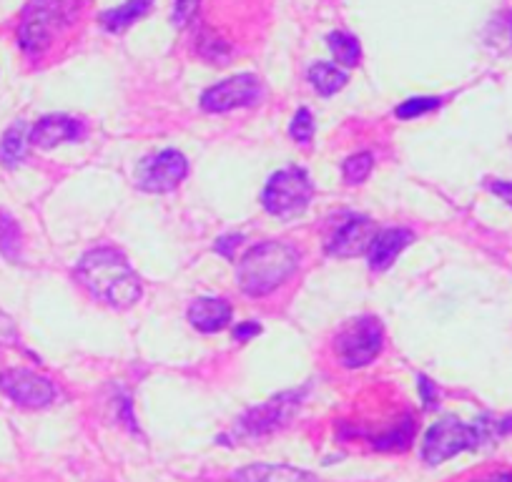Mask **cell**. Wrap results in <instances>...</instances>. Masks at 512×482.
I'll return each instance as SVG.
<instances>
[{"mask_svg":"<svg viewBox=\"0 0 512 482\" xmlns=\"http://www.w3.org/2000/svg\"><path fill=\"white\" fill-rule=\"evenodd\" d=\"M76 279L88 294L108 307L126 309L141 299V279L123 252L113 247L91 249L76 264Z\"/></svg>","mask_w":512,"mask_h":482,"instance_id":"cell-1","label":"cell"},{"mask_svg":"<svg viewBox=\"0 0 512 482\" xmlns=\"http://www.w3.org/2000/svg\"><path fill=\"white\" fill-rule=\"evenodd\" d=\"M505 435H512V415L502 420L482 417L475 425H465L457 417H445L427 430L422 440V460L432 467L442 465L460 452L480 450Z\"/></svg>","mask_w":512,"mask_h":482,"instance_id":"cell-2","label":"cell"},{"mask_svg":"<svg viewBox=\"0 0 512 482\" xmlns=\"http://www.w3.org/2000/svg\"><path fill=\"white\" fill-rule=\"evenodd\" d=\"M299 267V252L287 241H262L241 257L236 282L249 297H267Z\"/></svg>","mask_w":512,"mask_h":482,"instance_id":"cell-3","label":"cell"},{"mask_svg":"<svg viewBox=\"0 0 512 482\" xmlns=\"http://www.w3.org/2000/svg\"><path fill=\"white\" fill-rule=\"evenodd\" d=\"M71 21V0H31L18 26V43L28 56H41Z\"/></svg>","mask_w":512,"mask_h":482,"instance_id":"cell-4","label":"cell"},{"mask_svg":"<svg viewBox=\"0 0 512 482\" xmlns=\"http://www.w3.org/2000/svg\"><path fill=\"white\" fill-rule=\"evenodd\" d=\"M304 397H307V387L282 392V395L272 397L264 405L251 407L234 425V437L236 440H264V437H272L274 432L284 430L297 417Z\"/></svg>","mask_w":512,"mask_h":482,"instance_id":"cell-5","label":"cell"},{"mask_svg":"<svg viewBox=\"0 0 512 482\" xmlns=\"http://www.w3.org/2000/svg\"><path fill=\"white\" fill-rule=\"evenodd\" d=\"M314 184L304 169H282L267 181L262 194L264 209L277 219H294L309 206Z\"/></svg>","mask_w":512,"mask_h":482,"instance_id":"cell-6","label":"cell"},{"mask_svg":"<svg viewBox=\"0 0 512 482\" xmlns=\"http://www.w3.org/2000/svg\"><path fill=\"white\" fill-rule=\"evenodd\" d=\"M384 347V329L377 317L352 319L337 334V357L344 367L369 365Z\"/></svg>","mask_w":512,"mask_h":482,"instance_id":"cell-7","label":"cell"},{"mask_svg":"<svg viewBox=\"0 0 512 482\" xmlns=\"http://www.w3.org/2000/svg\"><path fill=\"white\" fill-rule=\"evenodd\" d=\"M186 174H189L186 156L176 149H164L141 159L134 179L136 186L149 194H166V191H174L186 179Z\"/></svg>","mask_w":512,"mask_h":482,"instance_id":"cell-8","label":"cell"},{"mask_svg":"<svg viewBox=\"0 0 512 482\" xmlns=\"http://www.w3.org/2000/svg\"><path fill=\"white\" fill-rule=\"evenodd\" d=\"M264 98L262 81L254 73H239L201 93V108L206 113H226L234 108L254 106Z\"/></svg>","mask_w":512,"mask_h":482,"instance_id":"cell-9","label":"cell"},{"mask_svg":"<svg viewBox=\"0 0 512 482\" xmlns=\"http://www.w3.org/2000/svg\"><path fill=\"white\" fill-rule=\"evenodd\" d=\"M0 392L11 397L16 405L31 407V410L46 407L56 400V387H53V382L31 370L0 372Z\"/></svg>","mask_w":512,"mask_h":482,"instance_id":"cell-10","label":"cell"},{"mask_svg":"<svg viewBox=\"0 0 512 482\" xmlns=\"http://www.w3.org/2000/svg\"><path fill=\"white\" fill-rule=\"evenodd\" d=\"M377 234V224L372 219H367V216H352V219H347L334 231V236L327 244V254L339 259L359 257V254L369 252Z\"/></svg>","mask_w":512,"mask_h":482,"instance_id":"cell-11","label":"cell"},{"mask_svg":"<svg viewBox=\"0 0 512 482\" xmlns=\"http://www.w3.org/2000/svg\"><path fill=\"white\" fill-rule=\"evenodd\" d=\"M86 136V124L81 118L66 116V113H53V116H43L36 126L31 129V141L38 149H56V146L66 144V141H81Z\"/></svg>","mask_w":512,"mask_h":482,"instance_id":"cell-12","label":"cell"},{"mask_svg":"<svg viewBox=\"0 0 512 482\" xmlns=\"http://www.w3.org/2000/svg\"><path fill=\"white\" fill-rule=\"evenodd\" d=\"M415 241V234L410 229H384L374 236L369 247V269L372 272H384L397 262L402 252Z\"/></svg>","mask_w":512,"mask_h":482,"instance_id":"cell-13","label":"cell"},{"mask_svg":"<svg viewBox=\"0 0 512 482\" xmlns=\"http://www.w3.org/2000/svg\"><path fill=\"white\" fill-rule=\"evenodd\" d=\"M189 322L191 327L199 329L204 334L221 332V329L229 327L231 322V304L226 299L216 297H201L196 302H191L189 307Z\"/></svg>","mask_w":512,"mask_h":482,"instance_id":"cell-14","label":"cell"},{"mask_svg":"<svg viewBox=\"0 0 512 482\" xmlns=\"http://www.w3.org/2000/svg\"><path fill=\"white\" fill-rule=\"evenodd\" d=\"M231 482H319L312 472L297 470L289 465H249L234 472Z\"/></svg>","mask_w":512,"mask_h":482,"instance_id":"cell-15","label":"cell"},{"mask_svg":"<svg viewBox=\"0 0 512 482\" xmlns=\"http://www.w3.org/2000/svg\"><path fill=\"white\" fill-rule=\"evenodd\" d=\"M151 6H154V0H126L123 6L101 13V26L108 33H123L128 26L141 21L151 11Z\"/></svg>","mask_w":512,"mask_h":482,"instance_id":"cell-16","label":"cell"},{"mask_svg":"<svg viewBox=\"0 0 512 482\" xmlns=\"http://www.w3.org/2000/svg\"><path fill=\"white\" fill-rule=\"evenodd\" d=\"M347 81V73L342 68L332 66V63L317 61L309 68V83H312L319 96H334V93L347 86Z\"/></svg>","mask_w":512,"mask_h":482,"instance_id":"cell-17","label":"cell"},{"mask_svg":"<svg viewBox=\"0 0 512 482\" xmlns=\"http://www.w3.org/2000/svg\"><path fill=\"white\" fill-rule=\"evenodd\" d=\"M28 126L23 121L13 124L11 129L3 134V141H0V161L13 169V166L21 164L26 159V146H28Z\"/></svg>","mask_w":512,"mask_h":482,"instance_id":"cell-18","label":"cell"},{"mask_svg":"<svg viewBox=\"0 0 512 482\" xmlns=\"http://www.w3.org/2000/svg\"><path fill=\"white\" fill-rule=\"evenodd\" d=\"M23 252V231L21 224L8 214L6 209H0V254L11 262H21Z\"/></svg>","mask_w":512,"mask_h":482,"instance_id":"cell-19","label":"cell"},{"mask_svg":"<svg viewBox=\"0 0 512 482\" xmlns=\"http://www.w3.org/2000/svg\"><path fill=\"white\" fill-rule=\"evenodd\" d=\"M327 46L329 51H332V56L337 58V63H342V66H357L359 56H362V46H359L357 38L349 36V33L332 31L327 36Z\"/></svg>","mask_w":512,"mask_h":482,"instance_id":"cell-20","label":"cell"},{"mask_svg":"<svg viewBox=\"0 0 512 482\" xmlns=\"http://www.w3.org/2000/svg\"><path fill=\"white\" fill-rule=\"evenodd\" d=\"M372 166H374V156L369 151H362V154H354L344 161V179L349 184H362L369 174H372Z\"/></svg>","mask_w":512,"mask_h":482,"instance_id":"cell-21","label":"cell"},{"mask_svg":"<svg viewBox=\"0 0 512 482\" xmlns=\"http://www.w3.org/2000/svg\"><path fill=\"white\" fill-rule=\"evenodd\" d=\"M440 98L435 96H420V98H407V101H402L400 106L395 108L397 118H417V116H425V113L435 111V108H440Z\"/></svg>","mask_w":512,"mask_h":482,"instance_id":"cell-22","label":"cell"},{"mask_svg":"<svg viewBox=\"0 0 512 482\" xmlns=\"http://www.w3.org/2000/svg\"><path fill=\"white\" fill-rule=\"evenodd\" d=\"M289 136H292L294 141H299V144H309V141L314 139V121L309 108H299V111L294 113L292 124H289Z\"/></svg>","mask_w":512,"mask_h":482,"instance_id":"cell-23","label":"cell"},{"mask_svg":"<svg viewBox=\"0 0 512 482\" xmlns=\"http://www.w3.org/2000/svg\"><path fill=\"white\" fill-rule=\"evenodd\" d=\"M199 3L201 0H176L174 13H171V21H174V26H179V28L189 26L191 18H194L196 11H199Z\"/></svg>","mask_w":512,"mask_h":482,"instance_id":"cell-24","label":"cell"},{"mask_svg":"<svg viewBox=\"0 0 512 482\" xmlns=\"http://www.w3.org/2000/svg\"><path fill=\"white\" fill-rule=\"evenodd\" d=\"M239 244H241V236L239 234H229V236H221V239L214 244V249L221 254V257L231 259V257H234V249L239 247Z\"/></svg>","mask_w":512,"mask_h":482,"instance_id":"cell-25","label":"cell"},{"mask_svg":"<svg viewBox=\"0 0 512 482\" xmlns=\"http://www.w3.org/2000/svg\"><path fill=\"white\" fill-rule=\"evenodd\" d=\"M487 189H490L492 194L500 196L502 201H507V204L512 206V181H495V179H490V181H487Z\"/></svg>","mask_w":512,"mask_h":482,"instance_id":"cell-26","label":"cell"},{"mask_svg":"<svg viewBox=\"0 0 512 482\" xmlns=\"http://www.w3.org/2000/svg\"><path fill=\"white\" fill-rule=\"evenodd\" d=\"M259 332H262V327H259L256 322H241L239 327L234 329V339H236V342H246V339L256 337Z\"/></svg>","mask_w":512,"mask_h":482,"instance_id":"cell-27","label":"cell"},{"mask_svg":"<svg viewBox=\"0 0 512 482\" xmlns=\"http://www.w3.org/2000/svg\"><path fill=\"white\" fill-rule=\"evenodd\" d=\"M420 390H422V400H425V405L432 407L437 390H435V387H432V382L427 380V377H420Z\"/></svg>","mask_w":512,"mask_h":482,"instance_id":"cell-28","label":"cell"},{"mask_svg":"<svg viewBox=\"0 0 512 482\" xmlns=\"http://www.w3.org/2000/svg\"><path fill=\"white\" fill-rule=\"evenodd\" d=\"M472 482H512V472H497V475H487V477H480V480H472Z\"/></svg>","mask_w":512,"mask_h":482,"instance_id":"cell-29","label":"cell"}]
</instances>
